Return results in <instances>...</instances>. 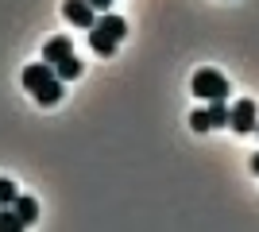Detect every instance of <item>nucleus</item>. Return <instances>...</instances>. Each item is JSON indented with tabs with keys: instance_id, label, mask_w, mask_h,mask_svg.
<instances>
[{
	"instance_id": "nucleus-15",
	"label": "nucleus",
	"mask_w": 259,
	"mask_h": 232,
	"mask_svg": "<svg viewBox=\"0 0 259 232\" xmlns=\"http://www.w3.org/2000/svg\"><path fill=\"white\" fill-rule=\"evenodd\" d=\"M255 132H259V124H255Z\"/></svg>"
},
{
	"instance_id": "nucleus-12",
	"label": "nucleus",
	"mask_w": 259,
	"mask_h": 232,
	"mask_svg": "<svg viewBox=\"0 0 259 232\" xmlns=\"http://www.w3.org/2000/svg\"><path fill=\"white\" fill-rule=\"evenodd\" d=\"M16 198H20V190H16V182H12V178H0V205H12Z\"/></svg>"
},
{
	"instance_id": "nucleus-2",
	"label": "nucleus",
	"mask_w": 259,
	"mask_h": 232,
	"mask_svg": "<svg viewBox=\"0 0 259 232\" xmlns=\"http://www.w3.org/2000/svg\"><path fill=\"white\" fill-rule=\"evenodd\" d=\"M128 35V20H120V16H112V12H101L97 23L89 27V47L97 51V55H112L116 51V43Z\"/></svg>"
},
{
	"instance_id": "nucleus-8",
	"label": "nucleus",
	"mask_w": 259,
	"mask_h": 232,
	"mask_svg": "<svg viewBox=\"0 0 259 232\" xmlns=\"http://www.w3.org/2000/svg\"><path fill=\"white\" fill-rule=\"evenodd\" d=\"M54 74L62 77V81H74V77H81V58H74V55H66L58 66H54Z\"/></svg>"
},
{
	"instance_id": "nucleus-13",
	"label": "nucleus",
	"mask_w": 259,
	"mask_h": 232,
	"mask_svg": "<svg viewBox=\"0 0 259 232\" xmlns=\"http://www.w3.org/2000/svg\"><path fill=\"white\" fill-rule=\"evenodd\" d=\"M89 4H93L97 12H108V4H112V0H89Z\"/></svg>"
},
{
	"instance_id": "nucleus-1",
	"label": "nucleus",
	"mask_w": 259,
	"mask_h": 232,
	"mask_svg": "<svg viewBox=\"0 0 259 232\" xmlns=\"http://www.w3.org/2000/svg\"><path fill=\"white\" fill-rule=\"evenodd\" d=\"M23 85H27V93H31L39 105H58L66 81L54 74L51 62H31V66H23Z\"/></svg>"
},
{
	"instance_id": "nucleus-7",
	"label": "nucleus",
	"mask_w": 259,
	"mask_h": 232,
	"mask_svg": "<svg viewBox=\"0 0 259 232\" xmlns=\"http://www.w3.org/2000/svg\"><path fill=\"white\" fill-rule=\"evenodd\" d=\"M12 209L20 213V221H23V224H35V221H39V201L27 198V194H20V198L12 201Z\"/></svg>"
},
{
	"instance_id": "nucleus-5",
	"label": "nucleus",
	"mask_w": 259,
	"mask_h": 232,
	"mask_svg": "<svg viewBox=\"0 0 259 232\" xmlns=\"http://www.w3.org/2000/svg\"><path fill=\"white\" fill-rule=\"evenodd\" d=\"M62 16L74 27H93L97 23V8L89 4V0H62Z\"/></svg>"
},
{
	"instance_id": "nucleus-6",
	"label": "nucleus",
	"mask_w": 259,
	"mask_h": 232,
	"mask_svg": "<svg viewBox=\"0 0 259 232\" xmlns=\"http://www.w3.org/2000/svg\"><path fill=\"white\" fill-rule=\"evenodd\" d=\"M66 55H74V47H70V39H66V35H54L51 43L43 47V62H51V66H58Z\"/></svg>"
},
{
	"instance_id": "nucleus-10",
	"label": "nucleus",
	"mask_w": 259,
	"mask_h": 232,
	"mask_svg": "<svg viewBox=\"0 0 259 232\" xmlns=\"http://www.w3.org/2000/svg\"><path fill=\"white\" fill-rule=\"evenodd\" d=\"M228 105H225V97H217V101H209V120H213V128H228Z\"/></svg>"
},
{
	"instance_id": "nucleus-14",
	"label": "nucleus",
	"mask_w": 259,
	"mask_h": 232,
	"mask_svg": "<svg viewBox=\"0 0 259 232\" xmlns=\"http://www.w3.org/2000/svg\"><path fill=\"white\" fill-rule=\"evenodd\" d=\"M251 170H255V174H259V151L251 155Z\"/></svg>"
},
{
	"instance_id": "nucleus-4",
	"label": "nucleus",
	"mask_w": 259,
	"mask_h": 232,
	"mask_svg": "<svg viewBox=\"0 0 259 232\" xmlns=\"http://www.w3.org/2000/svg\"><path fill=\"white\" fill-rule=\"evenodd\" d=\"M255 124H259V112H255V101H236L232 105V112H228V128L240 135H248L255 132Z\"/></svg>"
},
{
	"instance_id": "nucleus-11",
	"label": "nucleus",
	"mask_w": 259,
	"mask_h": 232,
	"mask_svg": "<svg viewBox=\"0 0 259 232\" xmlns=\"http://www.w3.org/2000/svg\"><path fill=\"white\" fill-rule=\"evenodd\" d=\"M190 128H194V132H209V128H213L209 109H194V112H190Z\"/></svg>"
},
{
	"instance_id": "nucleus-3",
	"label": "nucleus",
	"mask_w": 259,
	"mask_h": 232,
	"mask_svg": "<svg viewBox=\"0 0 259 232\" xmlns=\"http://www.w3.org/2000/svg\"><path fill=\"white\" fill-rule=\"evenodd\" d=\"M190 89H194L197 101H217V97H228V77L221 70H197Z\"/></svg>"
},
{
	"instance_id": "nucleus-9",
	"label": "nucleus",
	"mask_w": 259,
	"mask_h": 232,
	"mask_svg": "<svg viewBox=\"0 0 259 232\" xmlns=\"http://www.w3.org/2000/svg\"><path fill=\"white\" fill-rule=\"evenodd\" d=\"M20 228H27L20 221V213L12 209V205H0V232H20Z\"/></svg>"
}]
</instances>
